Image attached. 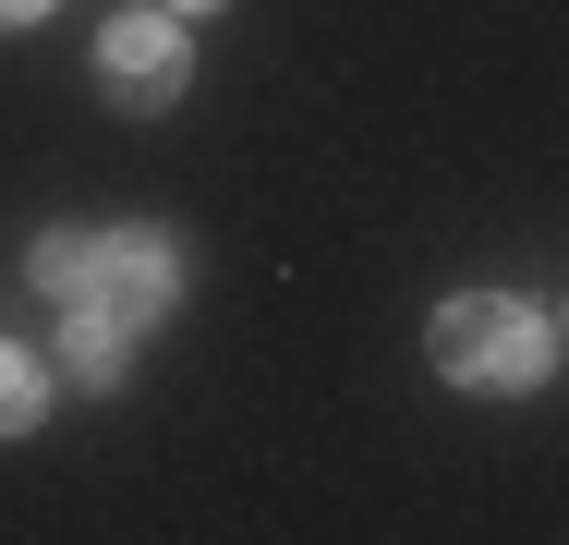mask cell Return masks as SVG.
I'll use <instances>...</instances> for the list:
<instances>
[{
	"label": "cell",
	"instance_id": "6da1fadb",
	"mask_svg": "<svg viewBox=\"0 0 569 545\" xmlns=\"http://www.w3.org/2000/svg\"><path fill=\"white\" fill-rule=\"evenodd\" d=\"M437 364H449L460 388H521L546 364V327L521 316L509 291H460L449 316H437Z\"/></svg>",
	"mask_w": 569,
	"mask_h": 545
},
{
	"label": "cell",
	"instance_id": "7a4b0ae2",
	"mask_svg": "<svg viewBox=\"0 0 569 545\" xmlns=\"http://www.w3.org/2000/svg\"><path fill=\"white\" fill-rule=\"evenodd\" d=\"M98 86H110L121 109H170L182 98V24H170V12L110 24V37H98Z\"/></svg>",
	"mask_w": 569,
	"mask_h": 545
},
{
	"label": "cell",
	"instance_id": "3957f363",
	"mask_svg": "<svg viewBox=\"0 0 569 545\" xmlns=\"http://www.w3.org/2000/svg\"><path fill=\"white\" fill-rule=\"evenodd\" d=\"M98 316H121V327H146V316H170V291H182V267H170V242L158 230H110L98 242Z\"/></svg>",
	"mask_w": 569,
	"mask_h": 545
},
{
	"label": "cell",
	"instance_id": "277c9868",
	"mask_svg": "<svg viewBox=\"0 0 569 545\" xmlns=\"http://www.w3.org/2000/svg\"><path fill=\"white\" fill-rule=\"evenodd\" d=\"M98 242H110V230H49V242H37V279H49V291H86V279H98Z\"/></svg>",
	"mask_w": 569,
	"mask_h": 545
},
{
	"label": "cell",
	"instance_id": "5b68a950",
	"mask_svg": "<svg viewBox=\"0 0 569 545\" xmlns=\"http://www.w3.org/2000/svg\"><path fill=\"white\" fill-rule=\"evenodd\" d=\"M61 351H73V376H121V316H98V304H86V316L61 327Z\"/></svg>",
	"mask_w": 569,
	"mask_h": 545
},
{
	"label": "cell",
	"instance_id": "8992f818",
	"mask_svg": "<svg viewBox=\"0 0 569 545\" xmlns=\"http://www.w3.org/2000/svg\"><path fill=\"white\" fill-rule=\"evenodd\" d=\"M12 425H37V364L24 351H0V436Z\"/></svg>",
	"mask_w": 569,
	"mask_h": 545
},
{
	"label": "cell",
	"instance_id": "52a82bcc",
	"mask_svg": "<svg viewBox=\"0 0 569 545\" xmlns=\"http://www.w3.org/2000/svg\"><path fill=\"white\" fill-rule=\"evenodd\" d=\"M24 12H49V0H0V24H24Z\"/></svg>",
	"mask_w": 569,
	"mask_h": 545
},
{
	"label": "cell",
	"instance_id": "ba28073f",
	"mask_svg": "<svg viewBox=\"0 0 569 545\" xmlns=\"http://www.w3.org/2000/svg\"><path fill=\"white\" fill-rule=\"evenodd\" d=\"M182 12H219V0H182Z\"/></svg>",
	"mask_w": 569,
	"mask_h": 545
}]
</instances>
